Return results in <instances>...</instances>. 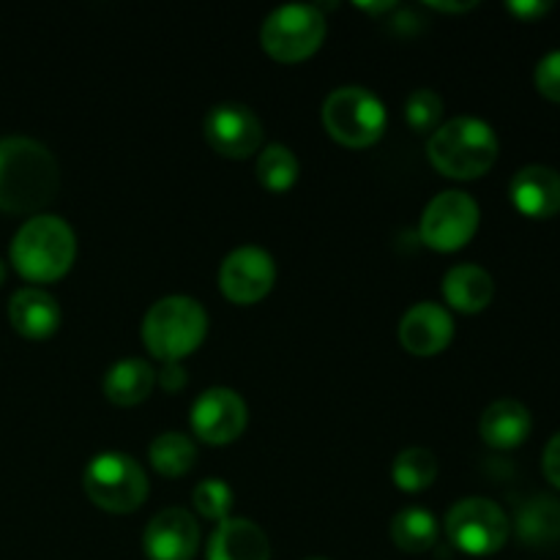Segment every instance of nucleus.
Returning <instances> with one entry per match:
<instances>
[{
    "mask_svg": "<svg viewBox=\"0 0 560 560\" xmlns=\"http://www.w3.org/2000/svg\"><path fill=\"white\" fill-rule=\"evenodd\" d=\"M58 189L60 167L47 145L31 137L0 140V211L38 217Z\"/></svg>",
    "mask_w": 560,
    "mask_h": 560,
    "instance_id": "obj_1",
    "label": "nucleus"
},
{
    "mask_svg": "<svg viewBox=\"0 0 560 560\" xmlns=\"http://www.w3.org/2000/svg\"><path fill=\"white\" fill-rule=\"evenodd\" d=\"M77 257V238L69 222L52 213H38L16 230L11 241V266L33 284L58 282Z\"/></svg>",
    "mask_w": 560,
    "mask_h": 560,
    "instance_id": "obj_2",
    "label": "nucleus"
},
{
    "mask_svg": "<svg viewBox=\"0 0 560 560\" xmlns=\"http://www.w3.org/2000/svg\"><path fill=\"white\" fill-rule=\"evenodd\" d=\"M498 137L487 120L474 115H459L438 126L427 142V156L435 170L454 180L481 178L498 162Z\"/></svg>",
    "mask_w": 560,
    "mask_h": 560,
    "instance_id": "obj_3",
    "label": "nucleus"
},
{
    "mask_svg": "<svg viewBox=\"0 0 560 560\" xmlns=\"http://www.w3.org/2000/svg\"><path fill=\"white\" fill-rule=\"evenodd\" d=\"M208 334V312L189 295L159 299L142 317V345L153 359L173 364L202 345Z\"/></svg>",
    "mask_w": 560,
    "mask_h": 560,
    "instance_id": "obj_4",
    "label": "nucleus"
},
{
    "mask_svg": "<svg viewBox=\"0 0 560 560\" xmlns=\"http://www.w3.org/2000/svg\"><path fill=\"white\" fill-rule=\"evenodd\" d=\"M82 490L109 514H131L145 503L148 476L135 457L120 452H102L82 470Z\"/></svg>",
    "mask_w": 560,
    "mask_h": 560,
    "instance_id": "obj_5",
    "label": "nucleus"
},
{
    "mask_svg": "<svg viewBox=\"0 0 560 560\" xmlns=\"http://www.w3.org/2000/svg\"><path fill=\"white\" fill-rule=\"evenodd\" d=\"M386 107L361 85H342L323 102V126L345 148H370L386 131Z\"/></svg>",
    "mask_w": 560,
    "mask_h": 560,
    "instance_id": "obj_6",
    "label": "nucleus"
},
{
    "mask_svg": "<svg viewBox=\"0 0 560 560\" xmlns=\"http://www.w3.org/2000/svg\"><path fill=\"white\" fill-rule=\"evenodd\" d=\"M326 42V16L317 5H279L260 27V44L279 63H301Z\"/></svg>",
    "mask_w": 560,
    "mask_h": 560,
    "instance_id": "obj_7",
    "label": "nucleus"
},
{
    "mask_svg": "<svg viewBox=\"0 0 560 560\" xmlns=\"http://www.w3.org/2000/svg\"><path fill=\"white\" fill-rule=\"evenodd\" d=\"M446 536L459 552L474 558L492 556L509 541L506 512L490 498H463L446 514Z\"/></svg>",
    "mask_w": 560,
    "mask_h": 560,
    "instance_id": "obj_8",
    "label": "nucleus"
},
{
    "mask_svg": "<svg viewBox=\"0 0 560 560\" xmlns=\"http://www.w3.org/2000/svg\"><path fill=\"white\" fill-rule=\"evenodd\" d=\"M479 202L468 191L448 189L427 202L419 222V235L430 249L457 252L479 230Z\"/></svg>",
    "mask_w": 560,
    "mask_h": 560,
    "instance_id": "obj_9",
    "label": "nucleus"
},
{
    "mask_svg": "<svg viewBox=\"0 0 560 560\" xmlns=\"http://www.w3.org/2000/svg\"><path fill=\"white\" fill-rule=\"evenodd\" d=\"M277 282V262L260 246H238L219 268V288L224 299L238 306L257 304Z\"/></svg>",
    "mask_w": 560,
    "mask_h": 560,
    "instance_id": "obj_10",
    "label": "nucleus"
},
{
    "mask_svg": "<svg viewBox=\"0 0 560 560\" xmlns=\"http://www.w3.org/2000/svg\"><path fill=\"white\" fill-rule=\"evenodd\" d=\"M246 402L233 388H206L191 402L189 424L195 438L211 446H228L238 441L246 430Z\"/></svg>",
    "mask_w": 560,
    "mask_h": 560,
    "instance_id": "obj_11",
    "label": "nucleus"
},
{
    "mask_svg": "<svg viewBox=\"0 0 560 560\" xmlns=\"http://www.w3.org/2000/svg\"><path fill=\"white\" fill-rule=\"evenodd\" d=\"M206 140L228 159H249L262 142V124L246 104L224 102L206 115Z\"/></svg>",
    "mask_w": 560,
    "mask_h": 560,
    "instance_id": "obj_12",
    "label": "nucleus"
},
{
    "mask_svg": "<svg viewBox=\"0 0 560 560\" xmlns=\"http://www.w3.org/2000/svg\"><path fill=\"white\" fill-rule=\"evenodd\" d=\"M200 547V525L186 509H162L142 534L148 560H191Z\"/></svg>",
    "mask_w": 560,
    "mask_h": 560,
    "instance_id": "obj_13",
    "label": "nucleus"
},
{
    "mask_svg": "<svg viewBox=\"0 0 560 560\" xmlns=\"http://www.w3.org/2000/svg\"><path fill=\"white\" fill-rule=\"evenodd\" d=\"M454 320L452 312L432 301L410 306L399 320V342L413 355H438L452 345Z\"/></svg>",
    "mask_w": 560,
    "mask_h": 560,
    "instance_id": "obj_14",
    "label": "nucleus"
},
{
    "mask_svg": "<svg viewBox=\"0 0 560 560\" xmlns=\"http://www.w3.org/2000/svg\"><path fill=\"white\" fill-rule=\"evenodd\" d=\"M509 197L528 219H552L560 213V173L545 164H528L512 178Z\"/></svg>",
    "mask_w": 560,
    "mask_h": 560,
    "instance_id": "obj_15",
    "label": "nucleus"
},
{
    "mask_svg": "<svg viewBox=\"0 0 560 560\" xmlns=\"http://www.w3.org/2000/svg\"><path fill=\"white\" fill-rule=\"evenodd\" d=\"M208 560H271L266 530L244 517H228L213 528L206 547Z\"/></svg>",
    "mask_w": 560,
    "mask_h": 560,
    "instance_id": "obj_16",
    "label": "nucleus"
},
{
    "mask_svg": "<svg viewBox=\"0 0 560 560\" xmlns=\"http://www.w3.org/2000/svg\"><path fill=\"white\" fill-rule=\"evenodd\" d=\"M9 320L20 337L47 339L60 326V306L47 290L22 288L9 301Z\"/></svg>",
    "mask_w": 560,
    "mask_h": 560,
    "instance_id": "obj_17",
    "label": "nucleus"
},
{
    "mask_svg": "<svg viewBox=\"0 0 560 560\" xmlns=\"http://www.w3.org/2000/svg\"><path fill=\"white\" fill-rule=\"evenodd\" d=\"M530 430H534L530 410L517 399H498L481 413L479 421L481 441L490 448H498V452L523 446L528 441Z\"/></svg>",
    "mask_w": 560,
    "mask_h": 560,
    "instance_id": "obj_18",
    "label": "nucleus"
},
{
    "mask_svg": "<svg viewBox=\"0 0 560 560\" xmlns=\"http://www.w3.org/2000/svg\"><path fill=\"white\" fill-rule=\"evenodd\" d=\"M492 295H495V282H492L490 271H485L476 262L448 268L446 277H443V299L454 312L479 315L490 306Z\"/></svg>",
    "mask_w": 560,
    "mask_h": 560,
    "instance_id": "obj_19",
    "label": "nucleus"
},
{
    "mask_svg": "<svg viewBox=\"0 0 560 560\" xmlns=\"http://www.w3.org/2000/svg\"><path fill=\"white\" fill-rule=\"evenodd\" d=\"M156 386V370L142 359H124L113 364L104 375V397L118 408H135L145 402Z\"/></svg>",
    "mask_w": 560,
    "mask_h": 560,
    "instance_id": "obj_20",
    "label": "nucleus"
},
{
    "mask_svg": "<svg viewBox=\"0 0 560 560\" xmlns=\"http://www.w3.org/2000/svg\"><path fill=\"white\" fill-rule=\"evenodd\" d=\"M514 530L528 547H550L560 541V501L550 495H536L517 509Z\"/></svg>",
    "mask_w": 560,
    "mask_h": 560,
    "instance_id": "obj_21",
    "label": "nucleus"
},
{
    "mask_svg": "<svg viewBox=\"0 0 560 560\" xmlns=\"http://www.w3.org/2000/svg\"><path fill=\"white\" fill-rule=\"evenodd\" d=\"M148 463L164 479H180L197 463V446L184 432H162L148 446Z\"/></svg>",
    "mask_w": 560,
    "mask_h": 560,
    "instance_id": "obj_22",
    "label": "nucleus"
},
{
    "mask_svg": "<svg viewBox=\"0 0 560 560\" xmlns=\"http://www.w3.org/2000/svg\"><path fill=\"white\" fill-rule=\"evenodd\" d=\"M388 530H392V541L402 552H427L438 545L441 525H438L432 512H427L421 506H410L402 509L392 520V528Z\"/></svg>",
    "mask_w": 560,
    "mask_h": 560,
    "instance_id": "obj_23",
    "label": "nucleus"
},
{
    "mask_svg": "<svg viewBox=\"0 0 560 560\" xmlns=\"http://www.w3.org/2000/svg\"><path fill=\"white\" fill-rule=\"evenodd\" d=\"M435 476H438L435 454L419 446L399 452L392 465V479L402 492H424L427 487H432Z\"/></svg>",
    "mask_w": 560,
    "mask_h": 560,
    "instance_id": "obj_24",
    "label": "nucleus"
},
{
    "mask_svg": "<svg viewBox=\"0 0 560 560\" xmlns=\"http://www.w3.org/2000/svg\"><path fill=\"white\" fill-rule=\"evenodd\" d=\"M255 175L262 184V189L288 191L299 180V159H295V153L288 145L273 142V145L262 148L260 156H257Z\"/></svg>",
    "mask_w": 560,
    "mask_h": 560,
    "instance_id": "obj_25",
    "label": "nucleus"
},
{
    "mask_svg": "<svg viewBox=\"0 0 560 560\" xmlns=\"http://www.w3.org/2000/svg\"><path fill=\"white\" fill-rule=\"evenodd\" d=\"M191 503H195L197 514L206 520H222L230 517V509L235 503V492L224 479H202L191 492Z\"/></svg>",
    "mask_w": 560,
    "mask_h": 560,
    "instance_id": "obj_26",
    "label": "nucleus"
},
{
    "mask_svg": "<svg viewBox=\"0 0 560 560\" xmlns=\"http://www.w3.org/2000/svg\"><path fill=\"white\" fill-rule=\"evenodd\" d=\"M443 118V98L441 93H435L432 88H419L408 96L405 102V120H408L410 129L416 131H435L438 124Z\"/></svg>",
    "mask_w": 560,
    "mask_h": 560,
    "instance_id": "obj_27",
    "label": "nucleus"
},
{
    "mask_svg": "<svg viewBox=\"0 0 560 560\" xmlns=\"http://www.w3.org/2000/svg\"><path fill=\"white\" fill-rule=\"evenodd\" d=\"M534 82L541 96L560 104V49L539 60V66L534 71Z\"/></svg>",
    "mask_w": 560,
    "mask_h": 560,
    "instance_id": "obj_28",
    "label": "nucleus"
},
{
    "mask_svg": "<svg viewBox=\"0 0 560 560\" xmlns=\"http://www.w3.org/2000/svg\"><path fill=\"white\" fill-rule=\"evenodd\" d=\"M541 468H545L547 481L560 490V432L550 438V443L545 446V457H541Z\"/></svg>",
    "mask_w": 560,
    "mask_h": 560,
    "instance_id": "obj_29",
    "label": "nucleus"
},
{
    "mask_svg": "<svg viewBox=\"0 0 560 560\" xmlns=\"http://www.w3.org/2000/svg\"><path fill=\"white\" fill-rule=\"evenodd\" d=\"M506 9L512 11L520 22H536L541 20L547 11H552V3H541V0H512V3H506Z\"/></svg>",
    "mask_w": 560,
    "mask_h": 560,
    "instance_id": "obj_30",
    "label": "nucleus"
},
{
    "mask_svg": "<svg viewBox=\"0 0 560 560\" xmlns=\"http://www.w3.org/2000/svg\"><path fill=\"white\" fill-rule=\"evenodd\" d=\"M186 370L180 366V361H173V364H164L162 372H156V383L164 388L167 394H178L180 388L186 386Z\"/></svg>",
    "mask_w": 560,
    "mask_h": 560,
    "instance_id": "obj_31",
    "label": "nucleus"
},
{
    "mask_svg": "<svg viewBox=\"0 0 560 560\" xmlns=\"http://www.w3.org/2000/svg\"><path fill=\"white\" fill-rule=\"evenodd\" d=\"M432 9H441V11H470L476 9V3L470 0V3H430Z\"/></svg>",
    "mask_w": 560,
    "mask_h": 560,
    "instance_id": "obj_32",
    "label": "nucleus"
},
{
    "mask_svg": "<svg viewBox=\"0 0 560 560\" xmlns=\"http://www.w3.org/2000/svg\"><path fill=\"white\" fill-rule=\"evenodd\" d=\"M5 282V266H3V260H0V284Z\"/></svg>",
    "mask_w": 560,
    "mask_h": 560,
    "instance_id": "obj_33",
    "label": "nucleus"
},
{
    "mask_svg": "<svg viewBox=\"0 0 560 560\" xmlns=\"http://www.w3.org/2000/svg\"><path fill=\"white\" fill-rule=\"evenodd\" d=\"M312 560H326V558H312Z\"/></svg>",
    "mask_w": 560,
    "mask_h": 560,
    "instance_id": "obj_34",
    "label": "nucleus"
}]
</instances>
